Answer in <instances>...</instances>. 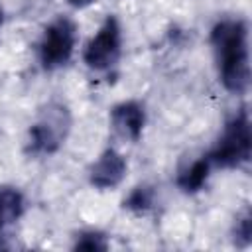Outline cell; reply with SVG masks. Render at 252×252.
<instances>
[{
	"mask_svg": "<svg viewBox=\"0 0 252 252\" xmlns=\"http://www.w3.org/2000/svg\"><path fill=\"white\" fill-rule=\"evenodd\" d=\"M250 146H252V134H250V118L248 110L240 108L236 114H232L222 134L219 136L213 150L207 154L211 163L222 169L240 167L250 159Z\"/></svg>",
	"mask_w": 252,
	"mask_h": 252,
	"instance_id": "cell-2",
	"label": "cell"
},
{
	"mask_svg": "<svg viewBox=\"0 0 252 252\" xmlns=\"http://www.w3.org/2000/svg\"><path fill=\"white\" fill-rule=\"evenodd\" d=\"M124 175H126V159L114 148L104 150L89 169V181L98 189L116 187L124 179Z\"/></svg>",
	"mask_w": 252,
	"mask_h": 252,
	"instance_id": "cell-6",
	"label": "cell"
},
{
	"mask_svg": "<svg viewBox=\"0 0 252 252\" xmlns=\"http://www.w3.org/2000/svg\"><path fill=\"white\" fill-rule=\"evenodd\" d=\"M122 55V30L114 16H108L98 32L85 45L83 61L93 71L112 69Z\"/></svg>",
	"mask_w": 252,
	"mask_h": 252,
	"instance_id": "cell-5",
	"label": "cell"
},
{
	"mask_svg": "<svg viewBox=\"0 0 252 252\" xmlns=\"http://www.w3.org/2000/svg\"><path fill=\"white\" fill-rule=\"evenodd\" d=\"M154 205V187L150 185H138L130 191V195L124 199V207L134 213H146Z\"/></svg>",
	"mask_w": 252,
	"mask_h": 252,
	"instance_id": "cell-10",
	"label": "cell"
},
{
	"mask_svg": "<svg viewBox=\"0 0 252 252\" xmlns=\"http://www.w3.org/2000/svg\"><path fill=\"white\" fill-rule=\"evenodd\" d=\"M24 213V197L14 187H0V236Z\"/></svg>",
	"mask_w": 252,
	"mask_h": 252,
	"instance_id": "cell-9",
	"label": "cell"
},
{
	"mask_svg": "<svg viewBox=\"0 0 252 252\" xmlns=\"http://www.w3.org/2000/svg\"><path fill=\"white\" fill-rule=\"evenodd\" d=\"M211 159L209 156H201L199 159H195L189 167H185L179 175H177V187L185 193H197L203 189V185L207 183L209 179V173H211Z\"/></svg>",
	"mask_w": 252,
	"mask_h": 252,
	"instance_id": "cell-8",
	"label": "cell"
},
{
	"mask_svg": "<svg viewBox=\"0 0 252 252\" xmlns=\"http://www.w3.org/2000/svg\"><path fill=\"white\" fill-rule=\"evenodd\" d=\"M211 45L222 87L232 94H244L250 85L246 22L240 18L219 20L211 30Z\"/></svg>",
	"mask_w": 252,
	"mask_h": 252,
	"instance_id": "cell-1",
	"label": "cell"
},
{
	"mask_svg": "<svg viewBox=\"0 0 252 252\" xmlns=\"http://www.w3.org/2000/svg\"><path fill=\"white\" fill-rule=\"evenodd\" d=\"M110 120L112 126L128 140L138 142L142 132H144V124H146V112L144 106L134 102V100H126L116 104L110 110Z\"/></svg>",
	"mask_w": 252,
	"mask_h": 252,
	"instance_id": "cell-7",
	"label": "cell"
},
{
	"mask_svg": "<svg viewBox=\"0 0 252 252\" xmlns=\"http://www.w3.org/2000/svg\"><path fill=\"white\" fill-rule=\"evenodd\" d=\"M75 248H77V250L98 252V250H106V248H108V242H106V236H104V234L94 232V230H87V232L77 234Z\"/></svg>",
	"mask_w": 252,
	"mask_h": 252,
	"instance_id": "cell-11",
	"label": "cell"
},
{
	"mask_svg": "<svg viewBox=\"0 0 252 252\" xmlns=\"http://www.w3.org/2000/svg\"><path fill=\"white\" fill-rule=\"evenodd\" d=\"M2 18H4V14H2V8H0V26H2Z\"/></svg>",
	"mask_w": 252,
	"mask_h": 252,
	"instance_id": "cell-14",
	"label": "cell"
},
{
	"mask_svg": "<svg viewBox=\"0 0 252 252\" xmlns=\"http://www.w3.org/2000/svg\"><path fill=\"white\" fill-rule=\"evenodd\" d=\"M75 43H77V26L73 20L59 16L53 22H49L37 45L41 67L47 71H53L69 63Z\"/></svg>",
	"mask_w": 252,
	"mask_h": 252,
	"instance_id": "cell-4",
	"label": "cell"
},
{
	"mask_svg": "<svg viewBox=\"0 0 252 252\" xmlns=\"http://www.w3.org/2000/svg\"><path fill=\"white\" fill-rule=\"evenodd\" d=\"M250 238H252V217L250 211H244V215H240L234 224V242L238 246H248Z\"/></svg>",
	"mask_w": 252,
	"mask_h": 252,
	"instance_id": "cell-12",
	"label": "cell"
},
{
	"mask_svg": "<svg viewBox=\"0 0 252 252\" xmlns=\"http://www.w3.org/2000/svg\"><path fill=\"white\" fill-rule=\"evenodd\" d=\"M69 126H71L69 110L59 102L47 104L37 116V120L30 126L28 152L33 156L55 154L65 142L69 134Z\"/></svg>",
	"mask_w": 252,
	"mask_h": 252,
	"instance_id": "cell-3",
	"label": "cell"
},
{
	"mask_svg": "<svg viewBox=\"0 0 252 252\" xmlns=\"http://www.w3.org/2000/svg\"><path fill=\"white\" fill-rule=\"evenodd\" d=\"M69 4H73V6H87V4H91L93 0H67Z\"/></svg>",
	"mask_w": 252,
	"mask_h": 252,
	"instance_id": "cell-13",
	"label": "cell"
}]
</instances>
